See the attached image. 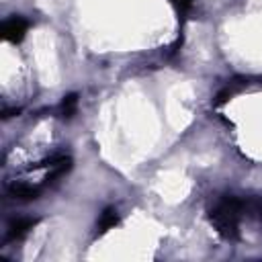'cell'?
Wrapping results in <instances>:
<instances>
[{"label": "cell", "mask_w": 262, "mask_h": 262, "mask_svg": "<svg viewBox=\"0 0 262 262\" xmlns=\"http://www.w3.org/2000/svg\"><path fill=\"white\" fill-rule=\"evenodd\" d=\"M27 27H29V23L23 16H10V18H6L2 23V29L0 31H2V37L6 41L18 43V41H23V37L27 33Z\"/></svg>", "instance_id": "obj_2"}, {"label": "cell", "mask_w": 262, "mask_h": 262, "mask_svg": "<svg viewBox=\"0 0 262 262\" xmlns=\"http://www.w3.org/2000/svg\"><path fill=\"white\" fill-rule=\"evenodd\" d=\"M76 108H78V96L76 94L63 96V100H61V115L63 117H72L76 113Z\"/></svg>", "instance_id": "obj_6"}, {"label": "cell", "mask_w": 262, "mask_h": 262, "mask_svg": "<svg viewBox=\"0 0 262 262\" xmlns=\"http://www.w3.org/2000/svg\"><path fill=\"white\" fill-rule=\"evenodd\" d=\"M43 190V184L41 186H33V184H27V182H14L8 186V192L14 196V199H20V201H31V199H37Z\"/></svg>", "instance_id": "obj_3"}, {"label": "cell", "mask_w": 262, "mask_h": 262, "mask_svg": "<svg viewBox=\"0 0 262 262\" xmlns=\"http://www.w3.org/2000/svg\"><path fill=\"white\" fill-rule=\"evenodd\" d=\"M174 4V8L178 10V14H188L192 10V0H170Z\"/></svg>", "instance_id": "obj_7"}, {"label": "cell", "mask_w": 262, "mask_h": 262, "mask_svg": "<svg viewBox=\"0 0 262 262\" xmlns=\"http://www.w3.org/2000/svg\"><path fill=\"white\" fill-rule=\"evenodd\" d=\"M244 215H246V201L229 194L213 205V209L209 211V221L217 229V233H221L227 239H233L239 233V221Z\"/></svg>", "instance_id": "obj_1"}, {"label": "cell", "mask_w": 262, "mask_h": 262, "mask_svg": "<svg viewBox=\"0 0 262 262\" xmlns=\"http://www.w3.org/2000/svg\"><path fill=\"white\" fill-rule=\"evenodd\" d=\"M117 223H119V215H117V211H115L113 207H108V209L102 211V215H100V219H98L96 233H104V231L113 229Z\"/></svg>", "instance_id": "obj_5"}, {"label": "cell", "mask_w": 262, "mask_h": 262, "mask_svg": "<svg viewBox=\"0 0 262 262\" xmlns=\"http://www.w3.org/2000/svg\"><path fill=\"white\" fill-rule=\"evenodd\" d=\"M35 223H37V219H31V217H29V219H16V221L8 227V235H6V237H8V239H18V237H23L29 229H33Z\"/></svg>", "instance_id": "obj_4"}]
</instances>
